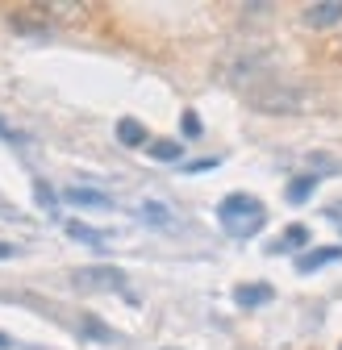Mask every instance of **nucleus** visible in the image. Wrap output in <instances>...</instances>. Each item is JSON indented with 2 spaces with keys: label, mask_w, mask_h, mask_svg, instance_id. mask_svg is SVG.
<instances>
[{
  "label": "nucleus",
  "mask_w": 342,
  "mask_h": 350,
  "mask_svg": "<svg viewBox=\"0 0 342 350\" xmlns=\"http://www.w3.org/2000/svg\"><path fill=\"white\" fill-rule=\"evenodd\" d=\"M218 221H222V230L230 234V238H254L263 226H267V208L254 200V196H246V192H230L222 204H218Z\"/></svg>",
  "instance_id": "nucleus-1"
},
{
  "label": "nucleus",
  "mask_w": 342,
  "mask_h": 350,
  "mask_svg": "<svg viewBox=\"0 0 342 350\" xmlns=\"http://www.w3.org/2000/svg\"><path fill=\"white\" fill-rule=\"evenodd\" d=\"M71 284L79 292H121L125 288V271L121 267H109V262H92V267H75L71 271Z\"/></svg>",
  "instance_id": "nucleus-2"
},
{
  "label": "nucleus",
  "mask_w": 342,
  "mask_h": 350,
  "mask_svg": "<svg viewBox=\"0 0 342 350\" xmlns=\"http://www.w3.org/2000/svg\"><path fill=\"white\" fill-rule=\"evenodd\" d=\"M250 105L263 113H296L301 109V88H254Z\"/></svg>",
  "instance_id": "nucleus-3"
},
{
  "label": "nucleus",
  "mask_w": 342,
  "mask_h": 350,
  "mask_svg": "<svg viewBox=\"0 0 342 350\" xmlns=\"http://www.w3.org/2000/svg\"><path fill=\"white\" fill-rule=\"evenodd\" d=\"M342 21V0H321V5H309L305 9V25L309 29H330Z\"/></svg>",
  "instance_id": "nucleus-4"
},
{
  "label": "nucleus",
  "mask_w": 342,
  "mask_h": 350,
  "mask_svg": "<svg viewBox=\"0 0 342 350\" xmlns=\"http://www.w3.org/2000/svg\"><path fill=\"white\" fill-rule=\"evenodd\" d=\"M272 296H276L272 284H242V288H234L238 309H263V304H272Z\"/></svg>",
  "instance_id": "nucleus-5"
},
{
  "label": "nucleus",
  "mask_w": 342,
  "mask_h": 350,
  "mask_svg": "<svg viewBox=\"0 0 342 350\" xmlns=\"http://www.w3.org/2000/svg\"><path fill=\"white\" fill-rule=\"evenodd\" d=\"M63 200L75 208H113V200L96 188H63Z\"/></svg>",
  "instance_id": "nucleus-6"
},
{
  "label": "nucleus",
  "mask_w": 342,
  "mask_h": 350,
  "mask_svg": "<svg viewBox=\"0 0 342 350\" xmlns=\"http://www.w3.org/2000/svg\"><path fill=\"white\" fill-rule=\"evenodd\" d=\"M342 258V246H321V250H309L305 258H296V271L301 275H309V271H317V267H330V262H338Z\"/></svg>",
  "instance_id": "nucleus-7"
},
{
  "label": "nucleus",
  "mask_w": 342,
  "mask_h": 350,
  "mask_svg": "<svg viewBox=\"0 0 342 350\" xmlns=\"http://www.w3.org/2000/svg\"><path fill=\"white\" fill-rule=\"evenodd\" d=\"M138 217H142V221H150V226H159V230H171V226H176V213H171L163 200H142V204H138Z\"/></svg>",
  "instance_id": "nucleus-8"
},
{
  "label": "nucleus",
  "mask_w": 342,
  "mask_h": 350,
  "mask_svg": "<svg viewBox=\"0 0 342 350\" xmlns=\"http://www.w3.org/2000/svg\"><path fill=\"white\" fill-rule=\"evenodd\" d=\"M309 242V230L305 226H288L276 242H267V254H284V250H301Z\"/></svg>",
  "instance_id": "nucleus-9"
},
{
  "label": "nucleus",
  "mask_w": 342,
  "mask_h": 350,
  "mask_svg": "<svg viewBox=\"0 0 342 350\" xmlns=\"http://www.w3.org/2000/svg\"><path fill=\"white\" fill-rule=\"evenodd\" d=\"M117 142L121 146H146V125L134 117H121L117 121Z\"/></svg>",
  "instance_id": "nucleus-10"
},
{
  "label": "nucleus",
  "mask_w": 342,
  "mask_h": 350,
  "mask_svg": "<svg viewBox=\"0 0 342 350\" xmlns=\"http://www.w3.org/2000/svg\"><path fill=\"white\" fill-rule=\"evenodd\" d=\"M146 154H150L155 163H180L184 146H180L176 138H159V142H150V146H146Z\"/></svg>",
  "instance_id": "nucleus-11"
},
{
  "label": "nucleus",
  "mask_w": 342,
  "mask_h": 350,
  "mask_svg": "<svg viewBox=\"0 0 342 350\" xmlns=\"http://www.w3.org/2000/svg\"><path fill=\"white\" fill-rule=\"evenodd\" d=\"M313 188H317V175L313 171L309 175H296V180L288 184V204H305L313 196Z\"/></svg>",
  "instance_id": "nucleus-12"
},
{
  "label": "nucleus",
  "mask_w": 342,
  "mask_h": 350,
  "mask_svg": "<svg viewBox=\"0 0 342 350\" xmlns=\"http://www.w3.org/2000/svg\"><path fill=\"white\" fill-rule=\"evenodd\" d=\"M67 238H75V242H83V246H96V250H105V234H96V230H88V226H79V221H67Z\"/></svg>",
  "instance_id": "nucleus-13"
},
{
  "label": "nucleus",
  "mask_w": 342,
  "mask_h": 350,
  "mask_svg": "<svg viewBox=\"0 0 342 350\" xmlns=\"http://www.w3.org/2000/svg\"><path fill=\"white\" fill-rule=\"evenodd\" d=\"M34 196H38V204H42V208H47V213H55V204H59V196L51 192V184H42V180H38V184H34Z\"/></svg>",
  "instance_id": "nucleus-14"
},
{
  "label": "nucleus",
  "mask_w": 342,
  "mask_h": 350,
  "mask_svg": "<svg viewBox=\"0 0 342 350\" xmlns=\"http://www.w3.org/2000/svg\"><path fill=\"white\" fill-rule=\"evenodd\" d=\"M180 129H184V138H200V117H196L192 109H184V117H180Z\"/></svg>",
  "instance_id": "nucleus-15"
},
{
  "label": "nucleus",
  "mask_w": 342,
  "mask_h": 350,
  "mask_svg": "<svg viewBox=\"0 0 342 350\" xmlns=\"http://www.w3.org/2000/svg\"><path fill=\"white\" fill-rule=\"evenodd\" d=\"M83 334H92V338H101V342H113V329H105L96 317H83Z\"/></svg>",
  "instance_id": "nucleus-16"
},
{
  "label": "nucleus",
  "mask_w": 342,
  "mask_h": 350,
  "mask_svg": "<svg viewBox=\"0 0 342 350\" xmlns=\"http://www.w3.org/2000/svg\"><path fill=\"white\" fill-rule=\"evenodd\" d=\"M0 138H5V142H17V146H21V142H25V138H21V134H17V129H9V125H5V121H0Z\"/></svg>",
  "instance_id": "nucleus-17"
},
{
  "label": "nucleus",
  "mask_w": 342,
  "mask_h": 350,
  "mask_svg": "<svg viewBox=\"0 0 342 350\" xmlns=\"http://www.w3.org/2000/svg\"><path fill=\"white\" fill-rule=\"evenodd\" d=\"M13 254H17V250H13L9 242H0V258H13Z\"/></svg>",
  "instance_id": "nucleus-18"
},
{
  "label": "nucleus",
  "mask_w": 342,
  "mask_h": 350,
  "mask_svg": "<svg viewBox=\"0 0 342 350\" xmlns=\"http://www.w3.org/2000/svg\"><path fill=\"white\" fill-rule=\"evenodd\" d=\"M9 346H13V338H9V334H0V350H9Z\"/></svg>",
  "instance_id": "nucleus-19"
},
{
  "label": "nucleus",
  "mask_w": 342,
  "mask_h": 350,
  "mask_svg": "<svg viewBox=\"0 0 342 350\" xmlns=\"http://www.w3.org/2000/svg\"><path fill=\"white\" fill-rule=\"evenodd\" d=\"M338 350H342V346H338Z\"/></svg>",
  "instance_id": "nucleus-20"
}]
</instances>
